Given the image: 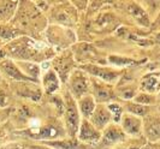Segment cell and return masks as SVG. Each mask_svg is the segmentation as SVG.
Returning <instances> with one entry per match:
<instances>
[{
    "mask_svg": "<svg viewBox=\"0 0 160 149\" xmlns=\"http://www.w3.org/2000/svg\"><path fill=\"white\" fill-rule=\"evenodd\" d=\"M124 137H125V133L122 129H119L116 125H108L105 129L104 133L101 135V142L104 146L108 147L117 142L123 141Z\"/></svg>",
    "mask_w": 160,
    "mask_h": 149,
    "instance_id": "52a82bcc",
    "label": "cell"
},
{
    "mask_svg": "<svg viewBox=\"0 0 160 149\" xmlns=\"http://www.w3.org/2000/svg\"><path fill=\"white\" fill-rule=\"evenodd\" d=\"M144 131L147 137L151 141L160 140V118L159 117H149L144 122Z\"/></svg>",
    "mask_w": 160,
    "mask_h": 149,
    "instance_id": "30bf717a",
    "label": "cell"
},
{
    "mask_svg": "<svg viewBox=\"0 0 160 149\" xmlns=\"http://www.w3.org/2000/svg\"><path fill=\"white\" fill-rule=\"evenodd\" d=\"M42 144L47 146L52 149H93L88 144H84L80 141L75 140H56V141L43 142Z\"/></svg>",
    "mask_w": 160,
    "mask_h": 149,
    "instance_id": "ba28073f",
    "label": "cell"
},
{
    "mask_svg": "<svg viewBox=\"0 0 160 149\" xmlns=\"http://www.w3.org/2000/svg\"><path fill=\"white\" fill-rule=\"evenodd\" d=\"M65 107V126L69 135L71 137H75L78 132V127L81 124L80 118V111L76 105L75 100L72 99V96L69 93L66 94L64 102Z\"/></svg>",
    "mask_w": 160,
    "mask_h": 149,
    "instance_id": "6da1fadb",
    "label": "cell"
},
{
    "mask_svg": "<svg viewBox=\"0 0 160 149\" xmlns=\"http://www.w3.org/2000/svg\"><path fill=\"white\" fill-rule=\"evenodd\" d=\"M19 34L18 29L8 25H0V40H11Z\"/></svg>",
    "mask_w": 160,
    "mask_h": 149,
    "instance_id": "9a60e30c",
    "label": "cell"
},
{
    "mask_svg": "<svg viewBox=\"0 0 160 149\" xmlns=\"http://www.w3.org/2000/svg\"><path fill=\"white\" fill-rule=\"evenodd\" d=\"M108 107V110L111 112V114L114 116V120L116 122H118L122 117V113H123V108L120 107L119 105H117V103H113V105H110V106H107Z\"/></svg>",
    "mask_w": 160,
    "mask_h": 149,
    "instance_id": "ac0fdd59",
    "label": "cell"
},
{
    "mask_svg": "<svg viewBox=\"0 0 160 149\" xmlns=\"http://www.w3.org/2000/svg\"><path fill=\"white\" fill-rule=\"evenodd\" d=\"M18 2L16 1H4L0 2V22L8 21L11 16L15 13Z\"/></svg>",
    "mask_w": 160,
    "mask_h": 149,
    "instance_id": "4fadbf2b",
    "label": "cell"
},
{
    "mask_svg": "<svg viewBox=\"0 0 160 149\" xmlns=\"http://www.w3.org/2000/svg\"><path fill=\"white\" fill-rule=\"evenodd\" d=\"M89 119H90L89 122L100 131V130L106 129L108 126L111 119H112V114L108 110V107H106L104 105H100V106H96L92 117Z\"/></svg>",
    "mask_w": 160,
    "mask_h": 149,
    "instance_id": "5b68a950",
    "label": "cell"
},
{
    "mask_svg": "<svg viewBox=\"0 0 160 149\" xmlns=\"http://www.w3.org/2000/svg\"><path fill=\"white\" fill-rule=\"evenodd\" d=\"M8 106V96L4 90L0 89V108H6Z\"/></svg>",
    "mask_w": 160,
    "mask_h": 149,
    "instance_id": "44dd1931",
    "label": "cell"
},
{
    "mask_svg": "<svg viewBox=\"0 0 160 149\" xmlns=\"http://www.w3.org/2000/svg\"><path fill=\"white\" fill-rule=\"evenodd\" d=\"M42 84H43L46 94H53L56 90H58L60 87V81H59V77H58L56 71L48 70L43 75Z\"/></svg>",
    "mask_w": 160,
    "mask_h": 149,
    "instance_id": "8fae6325",
    "label": "cell"
},
{
    "mask_svg": "<svg viewBox=\"0 0 160 149\" xmlns=\"http://www.w3.org/2000/svg\"><path fill=\"white\" fill-rule=\"evenodd\" d=\"M142 129L141 119L132 114H124L122 119V130L124 133H128L131 136H138Z\"/></svg>",
    "mask_w": 160,
    "mask_h": 149,
    "instance_id": "8992f818",
    "label": "cell"
},
{
    "mask_svg": "<svg viewBox=\"0 0 160 149\" xmlns=\"http://www.w3.org/2000/svg\"><path fill=\"white\" fill-rule=\"evenodd\" d=\"M16 64L27 77L32 79L35 83L39 81V77L41 75V67L39 64L25 62V60H18V62H16Z\"/></svg>",
    "mask_w": 160,
    "mask_h": 149,
    "instance_id": "9c48e42d",
    "label": "cell"
},
{
    "mask_svg": "<svg viewBox=\"0 0 160 149\" xmlns=\"http://www.w3.org/2000/svg\"><path fill=\"white\" fill-rule=\"evenodd\" d=\"M89 70L92 71L94 75L101 77L102 79H106V81H114V79L117 78V75L108 70H102V69H98V67H94V69L90 67Z\"/></svg>",
    "mask_w": 160,
    "mask_h": 149,
    "instance_id": "2e32d148",
    "label": "cell"
},
{
    "mask_svg": "<svg viewBox=\"0 0 160 149\" xmlns=\"http://www.w3.org/2000/svg\"><path fill=\"white\" fill-rule=\"evenodd\" d=\"M69 88H70L71 94L77 99H81L82 96L87 95L89 82L87 79L86 73L82 72L81 70L73 71L70 78H69Z\"/></svg>",
    "mask_w": 160,
    "mask_h": 149,
    "instance_id": "7a4b0ae2",
    "label": "cell"
},
{
    "mask_svg": "<svg viewBox=\"0 0 160 149\" xmlns=\"http://www.w3.org/2000/svg\"><path fill=\"white\" fill-rule=\"evenodd\" d=\"M117 149H140V147H132V146H124V147H119V148H117Z\"/></svg>",
    "mask_w": 160,
    "mask_h": 149,
    "instance_id": "7402d4cb",
    "label": "cell"
},
{
    "mask_svg": "<svg viewBox=\"0 0 160 149\" xmlns=\"http://www.w3.org/2000/svg\"><path fill=\"white\" fill-rule=\"evenodd\" d=\"M0 73L5 75L6 77L15 81H19V82H32L35 83L32 79H30L29 77H27L23 72L21 71V69L17 66L16 62L11 60V59H2L0 60Z\"/></svg>",
    "mask_w": 160,
    "mask_h": 149,
    "instance_id": "277c9868",
    "label": "cell"
},
{
    "mask_svg": "<svg viewBox=\"0 0 160 149\" xmlns=\"http://www.w3.org/2000/svg\"><path fill=\"white\" fill-rule=\"evenodd\" d=\"M153 100H154V97L153 96H151L149 94H141L140 96H137L136 99H135V101L137 102V103H140V105H148V103H151V102H153Z\"/></svg>",
    "mask_w": 160,
    "mask_h": 149,
    "instance_id": "d6986e66",
    "label": "cell"
},
{
    "mask_svg": "<svg viewBox=\"0 0 160 149\" xmlns=\"http://www.w3.org/2000/svg\"><path fill=\"white\" fill-rule=\"evenodd\" d=\"M1 78H2V75L0 73V82H1Z\"/></svg>",
    "mask_w": 160,
    "mask_h": 149,
    "instance_id": "603a6c76",
    "label": "cell"
},
{
    "mask_svg": "<svg viewBox=\"0 0 160 149\" xmlns=\"http://www.w3.org/2000/svg\"><path fill=\"white\" fill-rule=\"evenodd\" d=\"M77 107H78L80 113L83 116V119H88L89 120V118L92 117V114H93V112L96 107L95 100L90 95H84L81 99H78V106Z\"/></svg>",
    "mask_w": 160,
    "mask_h": 149,
    "instance_id": "7c38bea8",
    "label": "cell"
},
{
    "mask_svg": "<svg viewBox=\"0 0 160 149\" xmlns=\"http://www.w3.org/2000/svg\"><path fill=\"white\" fill-rule=\"evenodd\" d=\"M11 114V108H0V125L8 120V118Z\"/></svg>",
    "mask_w": 160,
    "mask_h": 149,
    "instance_id": "ffe728a7",
    "label": "cell"
},
{
    "mask_svg": "<svg viewBox=\"0 0 160 149\" xmlns=\"http://www.w3.org/2000/svg\"><path fill=\"white\" fill-rule=\"evenodd\" d=\"M128 111L132 114V116H136V117H143L148 113L149 108L144 105H140V103H129L128 105Z\"/></svg>",
    "mask_w": 160,
    "mask_h": 149,
    "instance_id": "5bb4252c",
    "label": "cell"
},
{
    "mask_svg": "<svg viewBox=\"0 0 160 149\" xmlns=\"http://www.w3.org/2000/svg\"><path fill=\"white\" fill-rule=\"evenodd\" d=\"M77 136H78V141L84 143V144L98 143L101 140V132L89 122L88 119L81 120Z\"/></svg>",
    "mask_w": 160,
    "mask_h": 149,
    "instance_id": "3957f363",
    "label": "cell"
},
{
    "mask_svg": "<svg viewBox=\"0 0 160 149\" xmlns=\"http://www.w3.org/2000/svg\"><path fill=\"white\" fill-rule=\"evenodd\" d=\"M8 149H52L45 144H13Z\"/></svg>",
    "mask_w": 160,
    "mask_h": 149,
    "instance_id": "e0dca14e",
    "label": "cell"
}]
</instances>
